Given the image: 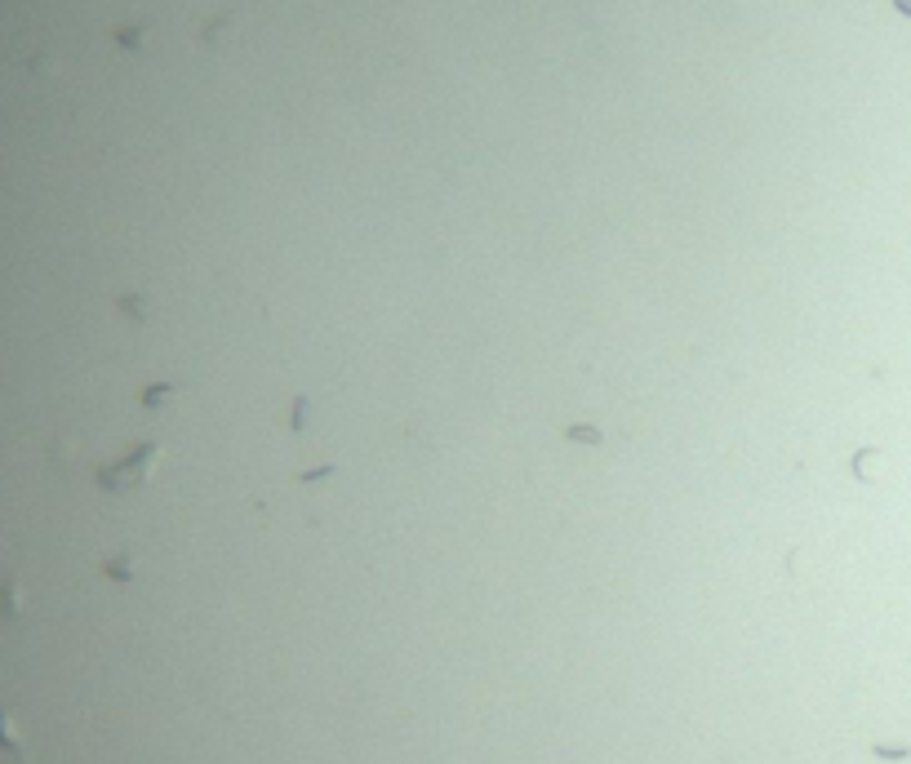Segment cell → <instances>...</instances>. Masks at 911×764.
Returning a JSON list of instances; mask_svg holds the SVG:
<instances>
[{
  "mask_svg": "<svg viewBox=\"0 0 911 764\" xmlns=\"http://www.w3.org/2000/svg\"><path fill=\"white\" fill-rule=\"evenodd\" d=\"M156 458H161V445H156V440H147V445L129 449L116 467H102V471H98V485H102V489H138L147 476H152Z\"/></svg>",
  "mask_w": 911,
  "mask_h": 764,
  "instance_id": "obj_1",
  "label": "cell"
},
{
  "mask_svg": "<svg viewBox=\"0 0 911 764\" xmlns=\"http://www.w3.org/2000/svg\"><path fill=\"white\" fill-rule=\"evenodd\" d=\"M569 440H600V431H591V427H574V431H569Z\"/></svg>",
  "mask_w": 911,
  "mask_h": 764,
  "instance_id": "obj_2",
  "label": "cell"
}]
</instances>
